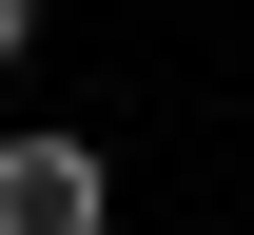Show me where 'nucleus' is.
I'll return each instance as SVG.
<instances>
[{
  "instance_id": "obj_2",
  "label": "nucleus",
  "mask_w": 254,
  "mask_h": 235,
  "mask_svg": "<svg viewBox=\"0 0 254 235\" xmlns=\"http://www.w3.org/2000/svg\"><path fill=\"white\" fill-rule=\"evenodd\" d=\"M20 39H39V0H0V59H20Z\"/></svg>"
},
{
  "instance_id": "obj_1",
  "label": "nucleus",
  "mask_w": 254,
  "mask_h": 235,
  "mask_svg": "<svg viewBox=\"0 0 254 235\" xmlns=\"http://www.w3.org/2000/svg\"><path fill=\"white\" fill-rule=\"evenodd\" d=\"M0 235H98V157L78 137H0Z\"/></svg>"
}]
</instances>
